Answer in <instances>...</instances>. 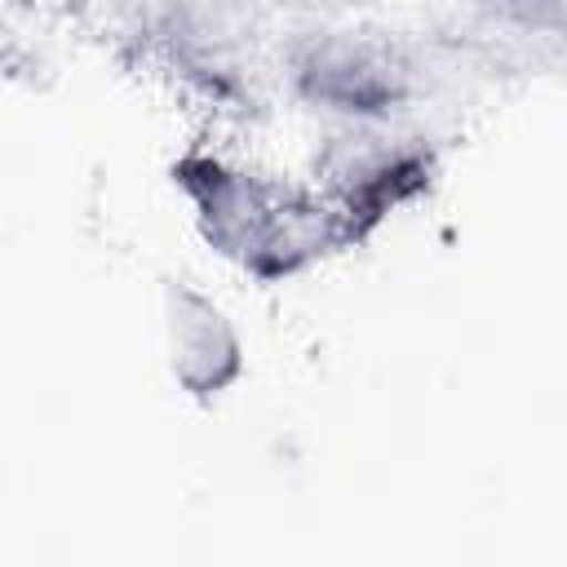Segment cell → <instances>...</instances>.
<instances>
[{"mask_svg": "<svg viewBox=\"0 0 567 567\" xmlns=\"http://www.w3.org/2000/svg\"><path fill=\"white\" fill-rule=\"evenodd\" d=\"M159 354L173 390L195 408L230 399L248 377V341L235 310L190 275L159 284Z\"/></svg>", "mask_w": 567, "mask_h": 567, "instance_id": "4", "label": "cell"}, {"mask_svg": "<svg viewBox=\"0 0 567 567\" xmlns=\"http://www.w3.org/2000/svg\"><path fill=\"white\" fill-rule=\"evenodd\" d=\"M443 173L439 142L421 115L381 124H323L310 182L350 217L368 244L390 217L421 204Z\"/></svg>", "mask_w": 567, "mask_h": 567, "instance_id": "3", "label": "cell"}, {"mask_svg": "<svg viewBox=\"0 0 567 567\" xmlns=\"http://www.w3.org/2000/svg\"><path fill=\"white\" fill-rule=\"evenodd\" d=\"M168 182L195 239L257 288L306 279L363 244L350 217L310 177H284L221 142L177 151Z\"/></svg>", "mask_w": 567, "mask_h": 567, "instance_id": "1", "label": "cell"}, {"mask_svg": "<svg viewBox=\"0 0 567 567\" xmlns=\"http://www.w3.org/2000/svg\"><path fill=\"white\" fill-rule=\"evenodd\" d=\"M381 0H275L284 18H368Z\"/></svg>", "mask_w": 567, "mask_h": 567, "instance_id": "5", "label": "cell"}, {"mask_svg": "<svg viewBox=\"0 0 567 567\" xmlns=\"http://www.w3.org/2000/svg\"><path fill=\"white\" fill-rule=\"evenodd\" d=\"M270 80L323 124H381L425 111L421 44L372 18H288Z\"/></svg>", "mask_w": 567, "mask_h": 567, "instance_id": "2", "label": "cell"}]
</instances>
